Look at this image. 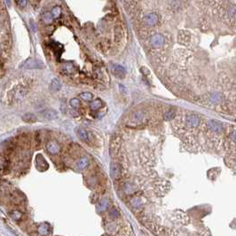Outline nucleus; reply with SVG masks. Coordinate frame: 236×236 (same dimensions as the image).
<instances>
[{"label": "nucleus", "instance_id": "obj_5", "mask_svg": "<svg viewBox=\"0 0 236 236\" xmlns=\"http://www.w3.org/2000/svg\"><path fill=\"white\" fill-rule=\"evenodd\" d=\"M46 147H47L48 152L52 154H58L59 152H61V146L59 145V144H58L56 141H54V140L48 142V143H47V145H46Z\"/></svg>", "mask_w": 236, "mask_h": 236}, {"label": "nucleus", "instance_id": "obj_2", "mask_svg": "<svg viewBox=\"0 0 236 236\" xmlns=\"http://www.w3.org/2000/svg\"><path fill=\"white\" fill-rule=\"evenodd\" d=\"M122 175L121 165L117 163H112L110 165V176L113 179H119Z\"/></svg>", "mask_w": 236, "mask_h": 236}, {"label": "nucleus", "instance_id": "obj_31", "mask_svg": "<svg viewBox=\"0 0 236 236\" xmlns=\"http://www.w3.org/2000/svg\"><path fill=\"white\" fill-rule=\"evenodd\" d=\"M234 139L236 141V131L234 132Z\"/></svg>", "mask_w": 236, "mask_h": 236}, {"label": "nucleus", "instance_id": "obj_18", "mask_svg": "<svg viewBox=\"0 0 236 236\" xmlns=\"http://www.w3.org/2000/svg\"><path fill=\"white\" fill-rule=\"evenodd\" d=\"M64 70H65V72L67 73L68 75H69V74H72V73L76 71V68L73 66V64L67 63L65 65V67H64Z\"/></svg>", "mask_w": 236, "mask_h": 236}, {"label": "nucleus", "instance_id": "obj_13", "mask_svg": "<svg viewBox=\"0 0 236 236\" xmlns=\"http://www.w3.org/2000/svg\"><path fill=\"white\" fill-rule=\"evenodd\" d=\"M89 163H90L89 157L83 156V157H82V158L80 159L79 163L77 164V165H78V169H79V170H83V169H85V168L89 165Z\"/></svg>", "mask_w": 236, "mask_h": 236}, {"label": "nucleus", "instance_id": "obj_8", "mask_svg": "<svg viewBox=\"0 0 236 236\" xmlns=\"http://www.w3.org/2000/svg\"><path fill=\"white\" fill-rule=\"evenodd\" d=\"M113 73L118 78H124L126 75V70L121 65H115L113 67Z\"/></svg>", "mask_w": 236, "mask_h": 236}, {"label": "nucleus", "instance_id": "obj_30", "mask_svg": "<svg viewBox=\"0 0 236 236\" xmlns=\"http://www.w3.org/2000/svg\"><path fill=\"white\" fill-rule=\"evenodd\" d=\"M5 1H6V5H8V6H11V3H10L9 0H5Z\"/></svg>", "mask_w": 236, "mask_h": 236}, {"label": "nucleus", "instance_id": "obj_19", "mask_svg": "<svg viewBox=\"0 0 236 236\" xmlns=\"http://www.w3.org/2000/svg\"><path fill=\"white\" fill-rule=\"evenodd\" d=\"M52 14L53 15L54 19L59 18L61 14V8L60 6H54L53 9H52Z\"/></svg>", "mask_w": 236, "mask_h": 236}, {"label": "nucleus", "instance_id": "obj_1", "mask_svg": "<svg viewBox=\"0 0 236 236\" xmlns=\"http://www.w3.org/2000/svg\"><path fill=\"white\" fill-rule=\"evenodd\" d=\"M22 67L25 68H29V69H31V68H43L44 63L39 60L29 58L22 63Z\"/></svg>", "mask_w": 236, "mask_h": 236}, {"label": "nucleus", "instance_id": "obj_12", "mask_svg": "<svg viewBox=\"0 0 236 236\" xmlns=\"http://www.w3.org/2000/svg\"><path fill=\"white\" fill-rule=\"evenodd\" d=\"M22 120H23L25 123L33 124V123H35L36 120H37V118H36V116L34 114H32V113H27V114L23 115Z\"/></svg>", "mask_w": 236, "mask_h": 236}, {"label": "nucleus", "instance_id": "obj_4", "mask_svg": "<svg viewBox=\"0 0 236 236\" xmlns=\"http://www.w3.org/2000/svg\"><path fill=\"white\" fill-rule=\"evenodd\" d=\"M186 125L189 127H196L199 125L200 118L194 114H190L186 118Z\"/></svg>", "mask_w": 236, "mask_h": 236}, {"label": "nucleus", "instance_id": "obj_17", "mask_svg": "<svg viewBox=\"0 0 236 236\" xmlns=\"http://www.w3.org/2000/svg\"><path fill=\"white\" fill-rule=\"evenodd\" d=\"M102 106H103L102 101H101L100 99H97V100L92 101V103H91V109H93V110H98V109H100Z\"/></svg>", "mask_w": 236, "mask_h": 236}, {"label": "nucleus", "instance_id": "obj_9", "mask_svg": "<svg viewBox=\"0 0 236 236\" xmlns=\"http://www.w3.org/2000/svg\"><path fill=\"white\" fill-rule=\"evenodd\" d=\"M41 114L43 115V116L46 118V119L50 120V121L55 120V119L58 118V114H57V112H56L55 110H53V109H46V110L42 111Z\"/></svg>", "mask_w": 236, "mask_h": 236}, {"label": "nucleus", "instance_id": "obj_24", "mask_svg": "<svg viewBox=\"0 0 236 236\" xmlns=\"http://www.w3.org/2000/svg\"><path fill=\"white\" fill-rule=\"evenodd\" d=\"M221 100H222L221 94L218 93V92H216V93L212 94L211 97H210V100H211L212 102H219Z\"/></svg>", "mask_w": 236, "mask_h": 236}, {"label": "nucleus", "instance_id": "obj_22", "mask_svg": "<svg viewBox=\"0 0 236 236\" xmlns=\"http://www.w3.org/2000/svg\"><path fill=\"white\" fill-rule=\"evenodd\" d=\"M80 97H81L83 100L90 101V100H92L93 95H92L91 93H90V92H83V93L80 94Z\"/></svg>", "mask_w": 236, "mask_h": 236}, {"label": "nucleus", "instance_id": "obj_3", "mask_svg": "<svg viewBox=\"0 0 236 236\" xmlns=\"http://www.w3.org/2000/svg\"><path fill=\"white\" fill-rule=\"evenodd\" d=\"M164 42H165L164 36L161 34H155L150 38V45L154 48L162 47L164 45Z\"/></svg>", "mask_w": 236, "mask_h": 236}, {"label": "nucleus", "instance_id": "obj_20", "mask_svg": "<svg viewBox=\"0 0 236 236\" xmlns=\"http://www.w3.org/2000/svg\"><path fill=\"white\" fill-rule=\"evenodd\" d=\"M119 216H120V212H119V210L117 209L113 208V209H110V211H109V217L110 218H113V219H116V218H119Z\"/></svg>", "mask_w": 236, "mask_h": 236}, {"label": "nucleus", "instance_id": "obj_26", "mask_svg": "<svg viewBox=\"0 0 236 236\" xmlns=\"http://www.w3.org/2000/svg\"><path fill=\"white\" fill-rule=\"evenodd\" d=\"M144 117V115H143V113L141 112V111H138L136 112L135 114H134V119L138 121V122H140V121H142V119Z\"/></svg>", "mask_w": 236, "mask_h": 236}, {"label": "nucleus", "instance_id": "obj_14", "mask_svg": "<svg viewBox=\"0 0 236 236\" xmlns=\"http://www.w3.org/2000/svg\"><path fill=\"white\" fill-rule=\"evenodd\" d=\"M61 83L60 82V80L57 78H53L51 83V90L53 91H58L61 89Z\"/></svg>", "mask_w": 236, "mask_h": 236}, {"label": "nucleus", "instance_id": "obj_28", "mask_svg": "<svg viewBox=\"0 0 236 236\" xmlns=\"http://www.w3.org/2000/svg\"><path fill=\"white\" fill-rule=\"evenodd\" d=\"M18 5L20 7H25L27 6V0H19Z\"/></svg>", "mask_w": 236, "mask_h": 236}, {"label": "nucleus", "instance_id": "obj_23", "mask_svg": "<svg viewBox=\"0 0 236 236\" xmlns=\"http://www.w3.org/2000/svg\"><path fill=\"white\" fill-rule=\"evenodd\" d=\"M11 216H12V218H13L14 220H20L21 217H22V214H21V212L20 211H19V210H13L12 213H11Z\"/></svg>", "mask_w": 236, "mask_h": 236}, {"label": "nucleus", "instance_id": "obj_15", "mask_svg": "<svg viewBox=\"0 0 236 236\" xmlns=\"http://www.w3.org/2000/svg\"><path fill=\"white\" fill-rule=\"evenodd\" d=\"M53 19H54L53 15L50 12H46L43 14V20L46 24H51L53 22Z\"/></svg>", "mask_w": 236, "mask_h": 236}, {"label": "nucleus", "instance_id": "obj_7", "mask_svg": "<svg viewBox=\"0 0 236 236\" xmlns=\"http://www.w3.org/2000/svg\"><path fill=\"white\" fill-rule=\"evenodd\" d=\"M144 21L148 26H154L158 21V16L154 13H148L144 17Z\"/></svg>", "mask_w": 236, "mask_h": 236}, {"label": "nucleus", "instance_id": "obj_10", "mask_svg": "<svg viewBox=\"0 0 236 236\" xmlns=\"http://www.w3.org/2000/svg\"><path fill=\"white\" fill-rule=\"evenodd\" d=\"M208 125H209V129H210L211 131H215V132H221L222 130H223L222 125H221L219 123L216 122V121H209Z\"/></svg>", "mask_w": 236, "mask_h": 236}, {"label": "nucleus", "instance_id": "obj_21", "mask_svg": "<svg viewBox=\"0 0 236 236\" xmlns=\"http://www.w3.org/2000/svg\"><path fill=\"white\" fill-rule=\"evenodd\" d=\"M69 104H70L71 107L75 108V109H77V108H79V107L81 106L80 100H78V99H76V98H73V99H71L70 101H69Z\"/></svg>", "mask_w": 236, "mask_h": 236}, {"label": "nucleus", "instance_id": "obj_16", "mask_svg": "<svg viewBox=\"0 0 236 236\" xmlns=\"http://www.w3.org/2000/svg\"><path fill=\"white\" fill-rule=\"evenodd\" d=\"M38 230H39V232H40L42 234H46V235L50 234V226H49L48 224H46V223L42 224V225L39 227Z\"/></svg>", "mask_w": 236, "mask_h": 236}, {"label": "nucleus", "instance_id": "obj_32", "mask_svg": "<svg viewBox=\"0 0 236 236\" xmlns=\"http://www.w3.org/2000/svg\"><path fill=\"white\" fill-rule=\"evenodd\" d=\"M37 1H40V0H37Z\"/></svg>", "mask_w": 236, "mask_h": 236}, {"label": "nucleus", "instance_id": "obj_29", "mask_svg": "<svg viewBox=\"0 0 236 236\" xmlns=\"http://www.w3.org/2000/svg\"><path fill=\"white\" fill-rule=\"evenodd\" d=\"M140 71L143 73V74H144L145 76H148V75L150 74V71H149V69H147V68H146V67H142V68H140Z\"/></svg>", "mask_w": 236, "mask_h": 236}, {"label": "nucleus", "instance_id": "obj_11", "mask_svg": "<svg viewBox=\"0 0 236 236\" xmlns=\"http://www.w3.org/2000/svg\"><path fill=\"white\" fill-rule=\"evenodd\" d=\"M109 201L108 199H103L99 202V204L97 205V210L99 212H104L106 209L109 208Z\"/></svg>", "mask_w": 236, "mask_h": 236}, {"label": "nucleus", "instance_id": "obj_27", "mask_svg": "<svg viewBox=\"0 0 236 236\" xmlns=\"http://www.w3.org/2000/svg\"><path fill=\"white\" fill-rule=\"evenodd\" d=\"M175 116V112L174 111H169L165 114V119L166 120H171Z\"/></svg>", "mask_w": 236, "mask_h": 236}, {"label": "nucleus", "instance_id": "obj_6", "mask_svg": "<svg viewBox=\"0 0 236 236\" xmlns=\"http://www.w3.org/2000/svg\"><path fill=\"white\" fill-rule=\"evenodd\" d=\"M76 133L77 136L79 137V138H80L81 140H83V141L87 142V141L90 139V132H87L86 130L83 129V128H76Z\"/></svg>", "mask_w": 236, "mask_h": 236}, {"label": "nucleus", "instance_id": "obj_25", "mask_svg": "<svg viewBox=\"0 0 236 236\" xmlns=\"http://www.w3.org/2000/svg\"><path fill=\"white\" fill-rule=\"evenodd\" d=\"M131 204L133 205V207H135V208H138L139 206H141L142 201H141V200H140L139 198H134V199H132V200H131Z\"/></svg>", "mask_w": 236, "mask_h": 236}]
</instances>
